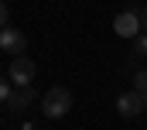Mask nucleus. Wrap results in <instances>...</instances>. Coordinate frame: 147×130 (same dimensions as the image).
I'll use <instances>...</instances> for the list:
<instances>
[{"label": "nucleus", "instance_id": "f257e3e1", "mask_svg": "<svg viewBox=\"0 0 147 130\" xmlns=\"http://www.w3.org/2000/svg\"><path fill=\"white\" fill-rule=\"evenodd\" d=\"M69 110H72V93H69L65 86H51V89L41 96V113H45L48 120H62Z\"/></svg>", "mask_w": 147, "mask_h": 130}, {"label": "nucleus", "instance_id": "f03ea898", "mask_svg": "<svg viewBox=\"0 0 147 130\" xmlns=\"http://www.w3.org/2000/svg\"><path fill=\"white\" fill-rule=\"evenodd\" d=\"M34 62L28 58V55H17V58H10L7 65V79L14 82V86H34Z\"/></svg>", "mask_w": 147, "mask_h": 130}, {"label": "nucleus", "instance_id": "7ed1b4c3", "mask_svg": "<svg viewBox=\"0 0 147 130\" xmlns=\"http://www.w3.org/2000/svg\"><path fill=\"white\" fill-rule=\"evenodd\" d=\"M140 28H144V21H140V10H123V14H116L113 17V31L120 34V38H137L140 34Z\"/></svg>", "mask_w": 147, "mask_h": 130}, {"label": "nucleus", "instance_id": "20e7f679", "mask_svg": "<svg viewBox=\"0 0 147 130\" xmlns=\"http://www.w3.org/2000/svg\"><path fill=\"white\" fill-rule=\"evenodd\" d=\"M144 110H147L144 93H120V96H116V113H120L123 120H134V116H140Z\"/></svg>", "mask_w": 147, "mask_h": 130}, {"label": "nucleus", "instance_id": "39448f33", "mask_svg": "<svg viewBox=\"0 0 147 130\" xmlns=\"http://www.w3.org/2000/svg\"><path fill=\"white\" fill-rule=\"evenodd\" d=\"M24 48H28L24 31H17V28H10V24L0 31V51H7L10 58H17V55H24Z\"/></svg>", "mask_w": 147, "mask_h": 130}, {"label": "nucleus", "instance_id": "423d86ee", "mask_svg": "<svg viewBox=\"0 0 147 130\" xmlns=\"http://www.w3.org/2000/svg\"><path fill=\"white\" fill-rule=\"evenodd\" d=\"M38 99V93H34V86H17L10 96L3 99V106H7V113H24L31 103Z\"/></svg>", "mask_w": 147, "mask_h": 130}, {"label": "nucleus", "instance_id": "0eeeda50", "mask_svg": "<svg viewBox=\"0 0 147 130\" xmlns=\"http://www.w3.org/2000/svg\"><path fill=\"white\" fill-rule=\"evenodd\" d=\"M130 55H134V62L147 55V34H137V38H134V45H130Z\"/></svg>", "mask_w": 147, "mask_h": 130}, {"label": "nucleus", "instance_id": "6e6552de", "mask_svg": "<svg viewBox=\"0 0 147 130\" xmlns=\"http://www.w3.org/2000/svg\"><path fill=\"white\" fill-rule=\"evenodd\" d=\"M134 93L147 96V72H134Z\"/></svg>", "mask_w": 147, "mask_h": 130}, {"label": "nucleus", "instance_id": "1a4fd4ad", "mask_svg": "<svg viewBox=\"0 0 147 130\" xmlns=\"http://www.w3.org/2000/svg\"><path fill=\"white\" fill-rule=\"evenodd\" d=\"M140 21H144V34H147V3L140 7Z\"/></svg>", "mask_w": 147, "mask_h": 130}, {"label": "nucleus", "instance_id": "9d476101", "mask_svg": "<svg viewBox=\"0 0 147 130\" xmlns=\"http://www.w3.org/2000/svg\"><path fill=\"white\" fill-rule=\"evenodd\" d=\"M24 130H31V127H24Z\"/></svg>", "mask_w": 147, "mask_h": 130}, {"label": "nucleus", "instance_id": "9b49d317", "mask_svg": "<svg viewBox=\"0 0 147 130\" xmlns=\"http://www.w3.org/2000/svg\"><path fill=\"white\" fill-rule=\"evenodd\" d=\"M144 99H147V96H144Z\"/></svg>", "mask_w": 147, "mask_h": 130}]
</instances>
